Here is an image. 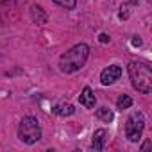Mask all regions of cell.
Returning a JSON list of instances; mask_svg holds the SVG:
<instances>
[{
  "mask_svg": "<svg viewBox=\"0 0 152 152\" xmlns=\"http://www.w3.org/2000/svg\"><path fill=\"white\" fill-rule=\"evenodd\" d=\"M127 70H129V77H131L134 90H138L140 93H145V95L152 91V70L147 63L132 61V63H129Z\"/></svg>",
  "mask_w": 152,
  "mask_h": 152,
  "instance_id": "7a4b0ae2",
  "label": "cell"
},
{
  "mask_svg": "<svg viewBox=\"0 0 152 152\" xmlns=\"http://www.w3.org/2000/svg\"><path fill=\"white\" fill-rule=\"evenodd\" d=\"M116 106H118V109H129L132 106V99L129 95H120L116 100Z\"/></svg>",
  "mask_w": 152,
  "mask_h": 152,
  "instance_id": "8fae6325",
  "label": "cell"
},
{
  "mask_svg": "<svg viewBox=\"0 0 152 152\" xmlns=\"http://www.w3.org/2000/svg\"><path fill=\"white\" fill-rule=\"evenodd\" d=\"M54 111H56L59 116H70V115L75 113V107H73L72 104H61V106H57Z\"/></svg>",
  "mask_w": 152,
  "mask_h": 152,
  "instance_id": "9c48e42d",
  "label": "cell"
},
{
  "mask_svg": "<svg viewBox=\"0 0 152 152\" xmlns=\"http://www.w3.org/2000/svg\"><path fill=\"white\" fill-rule=\"evenodd\" d=\"M120 75H122V68L118 64H111L106 70H102V73H100V83L104 86H109V84H113V83H116L120 79Z\"/></svg>",
  "mask_w": 152,
  "mask_h": 152,
  "instance_id": "5b68a950",
  "label": "cell"
},
{
  "mask_svg": "<svg viewBox=\"0 0 152 152\" xmlns=\"http://www.w3.org/2000/svg\"><path fill=\"white\" fill-rule=\"evenodd\" d=\"M143 127H145V116L140 111L138 113H132L127 118V124H125V134H127L129 141H138L141 138Z\"/></svg>",
  "mask_w": 152,
  "mask_h": 152,
  "instance_id": "277c9868",
  "label": "cell"
},
{
  "mask_svg": "<svg viewBox=\"0 0 152 152\" xmlns=\"http://www.w3.org/2000/svg\"><path fill=\"white\" fill-rule=\"evenodd\" d=\"M52 2L61 6V7H64V9H73L75 7V0H52Z\"/></svg>",
  "mask_w": 152,
  "mask_h": 152,
  "instance_id": "7c38bea8",
  "label": "cell"
},
{
  "mask_svg": "<svg viewBox=\"0 0 152 152\" xmlns=\"http://www.w3.org/2000/svg\"><path fill=\"white\" fill-rule=\"evenodd\" d=\"M79 102H81L84 107H88V109L95 107L97 99H95V93L91 91V88H84V90H83V93H81V97H79Z\"/></svg>",
  "mask_w": 152,
  "mask_h": 152,
  "instance_id": "8992f818",
  "label": "cell"
},
{
  "mask_svg": "<svg viewBox=\"0 0 152 152\" xmlns=\"http://www.w3.org/2000/svg\"><path fill=\"white\" fill-rule=\"evenodd\" d=\"M88 56H90V47L86 43L75 45V47H72L68 52H64L59 57V70L63 73H73V72H77L79 68L84 66V63L88 61Z\"/></svg>",
  "mask_w": 152,
  "mask_h": 152,
  "instance_id": "6da1fadb",
  "label": "cell"
},
{
  "mask_svg": "<svg viewBox=\"0 0 152 152\" xmlns=\"http://www.w3.org/2000/svg\"><path fill=\"white\" fill-rule=\"evenodd\" d=\"M106 136H107V132H106L104 129H97V131L93 132V141H91V145H93L95 150H102V148H104V145H106Z\"/></svg>",
  "mask_w": 152,
  "mask_h": 152,
  "instance_id": "52a82bcc",
  "label": "cell"
},
{
  "mask_svg": "<svg viewBox=\"0 0 152 152\" xmlns=\"http://www.w3.org/2000/svg\"><path fill=\"white\" fill-rule=\"evenodd\" d=\"M18 138L23 141V143H36L39 138H41V127H39V122L34 118V116H25L20 125H18Z\"/></svg>",
  "mask_w": 152,
  "mask_h": 152,
  "instance_id": "3957f363",
  "label": "cell"
},
{
  "mask_svg": "<svg viewBox=\"0 0 152 152\" xmlns=\"http://www.w3.org/2000/svg\"><path fill=\"white\" fill-rule=\"evenodd\" d=\"M31 18H32L36 23H39V25L47 23V15H45V11H43L39 6H32V9H31Z\"/></svg>",
  "mask_w": 152,
  "mask_h": 152,
  "instance_id": "ba28073f",
  "label": "cell"
},
{
  "mask_svg": "<svg viewBox=\"0 0 152 152\" xmlns=\"http://www.w3.org/2000/svg\"><path fill=\"white\" fill-rule=\"evenodd\" d=\"M100 41H102V43H107V41H109V36H107V34H100Z\"/></svg>",
  "mask_w": 152,
  "mask_h": 152,
  "instance_id": "4fadbf2b",
  "label": "cell"
},
{
  "mask_svg": "<svg viewBox=\"0 0 152 152\" xmlns=\"http://www.w3.org/2000/svg\"><path fill=\"white\" fill-rule=\"evenodd\" d=\"M97 118L102 120V122H111L113 120V111L109 107H100V109H97Z\"/></svg>",
  "mask_w": 152,
  "mask_h": 152,
  "instance_id": "30bf717a",
  "label": "cell"
}]
</instances>
